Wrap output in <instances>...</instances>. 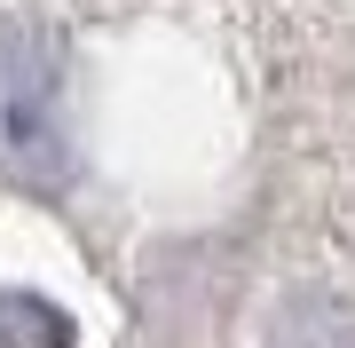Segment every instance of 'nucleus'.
<instances>
[{
	"instance_id": "f257e3e1",
	"label": "nucleus",
	"mask_w": 355,
	"mask_h": 348,
	"mask_svg": "<svg viewBox=\"0 0 355 348\" xmlns=\"http://www.w3.org/2000/svg\"><path fill=\"white\" fill-rule=\"evenodd\" d=\"M0 174L24 190H55L71 174L64 135V56L48 24H0Z\"/></svg>"
},
{
	"instance_id": "f03ea898",
	"label": "nucleus",
	"mask_w": 355,
	"mask_h": 348,
	"mask_svg": "<svg viewBox=\"0 0 355 348\" xmlns=\"http://www.w3.org/2000/svg\"><path fill=\"white\" fill-rule=\"evenodd\" d=\"M0 348H71L64 317L32 293H0Z\"/></svg>"
}]
</instances>
